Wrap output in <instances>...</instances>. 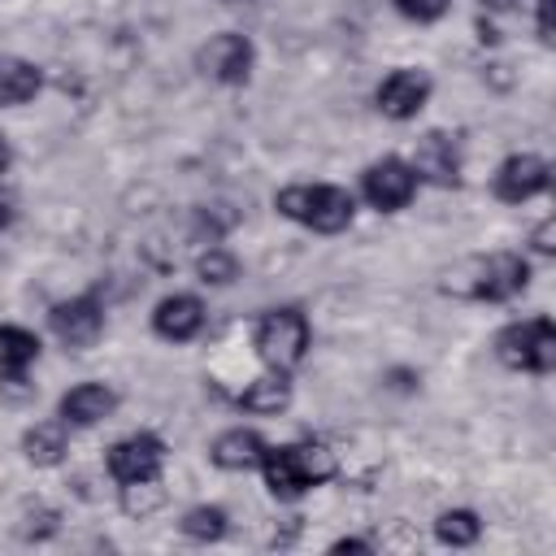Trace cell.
I'll use <instances>...</instances> for the list:
<instances>
[{"label": "cell", "instance_id": "1", "mask_svg": "<svg viewBox=\"0 0 556 556\" xmlns=\"http://www.w3.org/2000/svg\"><path fill=\"white\" fill-rule=\"evenodd\" d=\"M261 473H265V486L278 495V500H300L304 491L330 482L339 473V460L326 443H282V447H265L261 456Z\"/></svg>", "mask_w": 556, "mask_h": 556}, {"label": "cell", "instance_id": "2", "mask_svg": "<svg viewBox=\"0 0 556 556\" xmlns=\"http://www.w3.org/2000/svg\"><path fill=\"white\" fill-rule=\"evenodd\" d=\"M274 208L317 235H339L352 226L356 217V200L352 191L343 187H330V182H295V187H282L274 195Z\"/></svg>", "mask_w": 556, "mask_h": 556}, {"label": "cell", "instance_id": "3", "mask_svg": "<svg viewBox=\"0 0 556 556\" xmlns=\"http://www.w3.org/2000/svg\"><path fill=\"white\" fill-rule=\"evenodd\" d=\"M252 348L269 369H295L308 352V317L300 308H269L252 330Z\"/></svg>", "mask_w": 556, "mask_h": 556}, {"label": "cell", "instance_id": "4", "mask_svg": "<svg viewBox=\"0 0 556 556\" xmlns=\"http://www.w3.org/2000/svg\"><path fill=\"white\" fill-rule=\"evenodd\" d=\"M495 356L521 374H547L556 365V330L547 317L513 321L495 334Z\"/></svg>", "mask_w": 556, "mask_h": 556}, {"label": "cell", "instance_id": "5", "mask_svg": "<svg viewBox=\"0 0 556 556\" xmlns=\"http://www.w3.org/2000/svg\"><path fill=\"white\" fill-rule=\"evenodd\" d=\"M361 195L378 213H400L417 195V174H413V165L404 156H382L361 174Z\"/></svg>", "mask_w": 556, "mask_h": 556}, {"label": "cell", "instance_id": "6", "mask_svg": "<svg viewBox=\"0 0 556 556\" xmlns=\"http://www.w3.org/2000/svg\"><path fill=\"white\" fill-rule=\"evenodd\" d=\"M195 61H200V70H204L213 83H222V87H239V83H248V74H252L256 48H252L248 35H239V30H222V35H213V39L200 48Z\"/></svg>", "mask_w": 556, "mask_h": 556}, {"label": "cell", "instance_id": "7", "mask_svg": "<svg viewBox=\"0 0 556 556\" xmlns=\"http://www.w3.org/2000/svg\"><path fill=\"white\" fill-rule=\"evenodd\" d=\"M526 282H530L526 256H517V252H495V256H486V261L473 265V287H469V295L491 300V304H504V300L521 295Z\"/></svg>", "mask_w": 556, "mask_h": 556}, {"label": "cell", "instance_id": "8", "mask_svg": "<svg viewBox=\"0 0 556 556\" xmlns=\"http://www.w3.org/2000/svg\"><path fill=\"white\" fill-rule=\"evenodd\" d=\"M48 326H52V334H56L65 348H91V343L104 334V304H100L96 295L61 300V304H52Z\"/></svg>", "mask_w": 556, "mask_h": 556}, {"label": "cell", "instance_id": "9", "mask_svg": "<svg viewBox=\"0 0 556 556\" xmlns=\"http://www.w3.org/2000/svg\"><path fill=\"white\" fill-rule=\"evenodd\" d=\"M165 465V443L156 434H126L109 447V473L126 486V482H148L161 478Z\"/></svg>", "mask_w": 556, "mask_h": 556}, {"label": "cell", "instance_id": "10", "mask_svg": "<svg viewBox=\"0 0 556 556\" xmlns=\"http://www.w3.org/2000/svg\"><path fill=\"white\" fill-rule=\"evenodd\" d=\"M374 100H378V109H382L391 122H408V117H417V113L426 109V100H430V74H426V70H413V65L391 70V74L378 83Z\"/></svg>", "mask_w": 556, "mask_h": 556}, {"label": "cell", "instance_id": "11", "mask_svg": "<svg viewBox=\"0 0 556 556\" xmlns=\"http://www.w3.org/2000/svg\"><path fill=\"white\" fill-rule=\"evenodd\" d=\"M547 182H552V169H547V161L534 156V152H517V156H508V161L495 169V195H500L504 204H526V200H534L539 191H547Z\"/></svg>", "mask_w": 556, "mask_h": 556}, {"label": "cell", "instance_id": "12", "mask_svg": "<svg viewBox=\"0 0 556 556\" xmlns=\"http://www.w3.org/2000/svg\"><path fill=\"white\" fill-rule=\"evenodd\" d=\"M413 174L417 182H430V187H456L460 182V161H456V143L443 135V130H430L417 139L413 148Z\"/></svg>", "mask_w": 556, "mask_h": 556}, {"label": "cell", "instance_id": "13", "mask_svg": "<svg viewBox=\"0 0 556 556\" xmlns=\"http://www.w3.org/2000/svg\"><path fill=\"white\" fill-rule=\"evenodd\" d=\"M152 330L161 339H169V343H187V339H195L204 330V304L195 295H187V291H174L152 308Z\"/></svg>", "mask_w": 556, "mask_h": 556}, {"label": "cell", "instance_id": "14", "mask_svg": "<svg viewBox=\"0 0 556 556\" xmlns=\"http://www.w3.org/2000/svg\"><path fill=\"white\" fill-rule=\"evenodd\" d=\"M113 408H117V391L104 387V382H78V387H70V391L61 395V404H56V413H61L65 426H96V421H104Z\"/></svg>", "mask_w": 556, "mask_h": 556}, {"label": "cell", "instance_id": "15", "mask_svg": "<svg viewBox=\"0 0 556 556\" xmlns=\"http://www.w3.org/2000/svg\"><path fill=\"white\" fill-rule=\"evenodd\" d=\"M208 456H213V465H217V469H230V473H243V469H261V456H265V439H261L256 430H243V426H235V430H222V434L213 439Z\"/></svg>", "mask_w": 556, "mask_h": 556}, {"label": "cell", "instance_id": "16", "mask_svg": "<svg viewBox=\"0 0 556 556\" xmlns=\"http://www.w3.org/2000/svg\"><path fill=\"white\" fill-rule=\"evenodd\" d=\"M287 404H291V378L282 369H269L265 378H256V382H248L239 391V408L243 413H256V417H274Z\"/></svg>", "mask_w": 556, "mask_h": 556}, {"label": "cell", "instance_id": "17", "mask_svg": "<svg viewBox=\"0 0 556 556\" xmlns=\"http://www.w3.org/2000/svg\"><path fill=\"white\" fill-rule=\"evenodd\" d=\"M22 452L30 465L39 469H52L65 460L70 452V434H65V421H35L26 434H22Z\"/></svg>", "mask_w": 556, "mask_h": 556}, {"label": "cell", "instance_id": "18", "mask_svg": "<svg viewBox=\"0 0 556 556\" xmlns=\"http://www.w3.org/2000/svg\"><path fill=\"white\" fill-rule=\"evenodd\" d=\"M39 361V339L26 326H0V378L22 382V374Z\"/></svg>", "mask_w": 556, "mask_h": 556}, {"label": "cell", "instance_id": "19", "mask_svg": "<svg viewBox=\"0 0 556 556\" xmlns=\"http://www.w3.org/2000/svg\"><path fill=\"white\" fill-rule=\"evenodd\" d=\"M39 87H43V74L30 61L0 52V104H26L39 96Z\"/></svg>", "mask_w": 556, "mask_h": 556}, {"label": "cell", "instance_id": "20", "mask_svg": "<svg viewBox=\"0 0 556 556\" xmlns=\"http://www.w3.org/2000/svg\"><path fill=\"white\" fill-rule=\"evenodd\" d=\"M478 534H482V521L469 508H447L434 521V539L447 547H469V543H478Z\"/></svg>", "mask_w": 556, "mask_h": 556}, {"label": "cell", "instance_id": "21", "mask_svg": "<svg viewBox=\"0 0 556 556\" xmlns=\"http://www.w3.org/2000/svg\"><path fill=\"white\" fill-rule=\"evenodd\" d=\"M182 534L195 543H217L226 534V508L217 504H195L182 513Z\"/></svg>", "mask_w": 556, "mask_h": 556}, {"label": "cell", "instance_id": "22", "mask_svg": "<svg viewBox=\"0 0 556 556\" xmlns=\"http://www.w3.org/2000/svg\"><path fill=\"white\" fill-rule=\"evenodd\" d=\"M195 274H200V282H213V287H230V282L239 278V256H235L230 248H217V243H208V252H200V256H195Z\"/></svg>", "mask_w": 556, "mask_h": 556}, {"label": "cell", "instance_id": "23", "mask_svg": "<svg viewBox=\"0 0 556 556\" xmlns=\"http://www.w3.org/2000/svg\"><path fill=\"white\" fill-rule=\"evenodd\" d=\"M165 504V491H161V478H148V482H126L122 486V508L130 517H148Z\"/></svg>", "mask_w": 556, "mask_h": 556}, {"label": "cell", "instance_id": "24", "mask_svg": "<svg viewBox=\"0 0 556 556\" xmlns=\"http://www.w3.org/2000/svg\"><path fill=\"white\" fill-rule=\"evenodd\" d=\"M395 9H400L408 22H439V17L452 9V0H395Z\"/></svg>", "mask_w": 556, "mask_h": 556}, {"label": "cell", "instance_id": "25", "mask_svg": "<svg viewBox=\"0 0 556 556\" xmlns=\"http://www.w3.org/2000/svg\"><path fill=\"white\" fill-rule=\"evenodd\" d=\"M552 4H556V0H539V39H543V43H552V39H556V26H552Z\"/></svg>", "mask_w": 556, "mask_h": 556}, {"label": "cell", "instance_id": "26", "mask_svg": "<svg viewBox=\"0 0 556 556\" xmlns=\"http://www.w3.org/2000/svg\"><path fill=\"white\" fill-rule=\"evenodd\" d=\"M552 235H556V222H539V230H534V248H539L543 256H552V252H556Z\"/></svg>", "mask_w": 556, "mask_h": 556}, {"label": "cell", "instance_id": "27", "mask_svg": "<svg viewBox=\"0 0 556 556\" xmlns=\"http://www.w3.org/2000/svg\"><path fill=\"white\" fill-rule=\"evenodd\" d=\"M330 552H374V543L369 539H334Z\"/></svg>", "mask_w": 556, "mask_h": 556}, {"label": "cell", "instance_id": "28", "mask_svg": "<svg viewBox=\"0 0 556 556\" xmlns=\"http://www.w3.org/2000/svg\"><path fill=\"white\" fill-rule=\"evenodd\" d=\"M13 217H17L13 200H9V195H0V230H4V226H13Z\"/></svg>", "mask_w": 556, "mask_h": 556}, {"label": "cell", "instance_id": "29", "mask_svg": "<svg viewBox=\"0 0 556 556\" xmlns=\"http://www.w3.org/2000/svg\"><path fill=\"white\" fill-rule=\"evenodd\" d=\"M9 161H13V152H9V143H4V135H0V174L9 169Z\"/></svg>", "mask_w": 556, "mask_h": 556}, {"label": "cell", "instance_id": "30", "mask_svg": "<svg viewBox=\"0 0 556 556\" xmlns=\"http://www.w3.org/2000/svg\"><path fill=\"white\" fill-rule=\"evenodd\" d=\"M486 4H504V0H486Z\"/></svg>", "mask_w": 556, "mask_h": 556}]
</instances>
